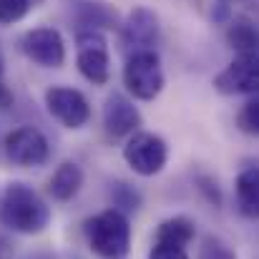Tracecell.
<instances>
[{
    "label": "cell",
    "mask_w": 259,
    "mask_h": 259,
    "mask_svg": "<svg viewBox=\"0 0 259 259\" xmlns=\"http://www.w3.org/2000/svg\"><path fill=\"white\" fill-rule=\"evenodd\" d=\"M164 68L156 51L131 53L123 66V86L139 101H154L164 91Z\"/></svg>",
    "instance_id": "3957f363"
},
{
    "label": "cell",
    "mask_w": 259,
    "mask_h": 259,
    "mask_svg": "<svg viewBox=\"0 0 259 259\" xmlns=\"http://www.w3.org/2000/svg\"><path fill=\"white\" fill-rule=\"evenodd\" d=\"M88 247L98 259H126L131 252L128 217L116 209H103L83 224Z\"/></svg>",
    "instance_id": "7a4b0ae2"
},
{
    "label": "cell",
    "mask_w": 259,
    "mask_h": 259,
    "mask_svg": "<svg viewBox=\"0 0 259 259\" xmlns=\"http://www.w3.org/2000/svg\"><path fill=\"white\" fill-rule=\"evenodd\" d=\"M194 222L189 217H171V219H164L156 229V237L154 242L159 244H174V247H189L194 242Z\"/></svg>",
    "instance_id": "9a60e30c"
},
{
    "label": "cell",
    "mask_w": 259,
    "mask_h": 259,
    "mask_svg": "<svg viewBox=\"0 0 259 259\" xmlns=\"http://www.w3.org/2000/svg\"><path fill=\"white\" fill-rule=\"evenodd\" d=\"M227 43L237 53H257L259 56V28L247 18H237L227 28Z\"/></svg>",
    "instance_id": "2e32d148"
},
{
    "label": "cell",
    "mask_w": 259,
    "mask_h": 259,
    "mask_svg": "<svg viewBox=\"0 0 259 259\" xmlns=\"http://www.w3.org/2000/svg\"><path fill=\"white\" fill-rule=\"evenodd\" d=\"M5 156L15 164V166H43L51 156V146H48V139L33 128V126H20V128H13L8 136H5Z\"/></svg>",
    "instance_id": "ba28073f"
},
{
    "label": "cell",
    "mask_w": 259,
    "mask_h": 259,
    "mask_svg": "<svg viewBox=\"0 0 259 259\" xmlns=\"http://www.w3.org/2000/svg\"><path fill=\"white\" fill-rule=\"evenodd\" d=\"M196 184H199V191H201V194H206V199H209V201H214V204H219V201H222L219 189H217V181H211L209 176H199V179H196Z\"/></svg>",
    "instance_id": "7402d4cb"
},
{
    "label": "cell",
    "mask_w": 259,
    "mask_h": 259,
    "mask_svg": "<svg viewBox=\"0 0 259 259\" xmlns=\"http://www.w3.org/2000/svg\"><path fill=\"white\" fill-rule=\"evenodd\" d=\"M159 35H161L159 18L146 5L134 8L128 13L126 23L121 25V43L128 51V56L141 53V51H154V46L159 43Z\"/></svg>",
    "instance_id": "30bf717a"
},
{
    "label": "cell",
    "mask_w": 259,
    "mask_h": 259,
    "mask_svg": "<svg viewBox=\"0 0 259 259\" xmlns=\"http://www.w3.org/2000/svg\"><path fill=\"white\" fill-rule=\"evenodd\" d=\"M0 224L15 234H40L51 224V206L33 186L13 181L0 199Z\"/></svg>",
    "instance_id": "6da1fadb"
},
{
    "label": "cell",
    "mask_w": 259,
    "mask_h": 259,
    "mask_svg": "<svg viewBox=\"0 0 259 259\" xmlns=\"http://www.w3.org/2000/svg\"><path fill=\"white\" fill-rule=\"evenodd\" d=\"M83 186V169L76 161H63L48 181V194L56 201H71Z\"/></svg>",
    "instance_id": "4fadbf2b"
},
{
    "label": "cell",
    "mask_w": 259,
    "mask_h": 259,
    "mask_svg": "<svg viewBox=\"0 0 259 259\" xmlns=\"http://www.w3.org/2000/svg\"><path fill=\"white\" fill-rule=\"evenodd\" d=\"M73 20H76L78 30H98V33L118 25L116 10H111L106 3H96V0H76Z\"/></svg>",
    "instance_id": "7c38bea8"
},
{
    "label": "cell",
    "mask_w": 259,
    "mask_h": 259,
    "mask_svg": "<svg viewBox=\"0 0 259 259\" xmlns=\"http://www.w3.org/2000/svg\"><path fill=\"white\" fill-rule=\"evenodd\" d=\"M18 48L28 61H33L40 68H61L66 63V40L61 30L51 25L25 30L18 38Z\"/></svg>",
    "instance_id": "5b68a950"
},
{
    "label": "cell",
    "mask_w": 259,
    "mask_h": 259,
    "mask_svg": "<svg viewBox=\"0 0 259 259\" xmlns=\"http://www.w3.org/2000/svg\"><path fill=\"white\" fill-rule=\"evenodd\" d=\"M141 126V113L134 106V101H128L121 93H113L106 98L103 106V128L108 136L113 139H123V136H134Z\"/></svg>",
    "instance_id": "8fae6325"
},
{
    "label": "cell",
    "mask_w": 259,
    "mask_h": 259,
    "mask_svg": "<svg viewBox=\"0 0 259 259\" xmlns=\"http://www.w3.org/2000/svg\"><path fill=\"white\" fill-rule=\"evenodd\" d=\"M196 259H237V254H234V249H232L224 239H219V237H206Z\"/></svg>",
    "instance_id": "ffe728a7"
},
{
    "label": "cell",
    "mask_w": 259,
    "mask_h": 259,
    "mask_svg": "<svg viewBox=\"0 0 259 259\" xmlns=\"http://www.w3.org/2000/svg\"><path fill=\"white\" fill-rule=\"evenodd\" d=\"M211 18H214V23H227V20L232 18V5H229V0H214Z\"/></svg>",
    "instance_id": "603a6c76"
},
{
    "label": "cell",
    "mask_w": 259,
    "mask_h": 259,
    "mask_svg": "<svg viewBox=\"0 0 259 259\" xmlns=\"http://www.w3.org/2000/svg\"><path fill=\"white\" fill-rule=\"evenodd\" d=\"M237 126H239V131H244V134L259 139V96L249 98V101L239 108V113H237Z\"/></svg>",
    "instance_id": "ac0fdd59"
},
{
    "label": "cell",
    "mask_w": 259,
    "mask_h": 259,
    "mask_svg": "<svg viewBox=\"0 0 259 259\" xmlns=\"http://www.w3.org/2000/svg\"><path fill=\"white\" fill-rule=\"evenodd\" d=\"M214 88L224 96H259V56L239 53L214 78Z\"/></svg>",
    "instance_id": "9c48e42d"
},
{
    "label": "cell",
    "mask_w": 259,
    "mask_h": 259,
    "mask_svg": "<svg viewBox=\"0 0 259 259\" xmlns=\"http://www.w3.org/2000/svg\"><path fill=\"white\" fill-rule=\"evenodd\" d=\"M237 206L244 217L259 219V166H247L234 184Z\"/></svg>",
    "instance_id": "5bb4252c"
},
{
    "label": "cell",
    "mask_w": 259,
    "mask_h": 259,
    "mask_svg": "<svg viewBox=\"0 0 259 259\" xmlns=\"http://www.w3.org/2000/svg\"><path fill=\"white\" fill-rule=\"evenodd\" d=\"M76 46H78L76 66L81 76L93 86H106L111 78V56H108L106 35L98 30H78Z\"/></svg>",
    "instance_id": "277c9868"
},
{
    "label": "cell",
    "mask_w": 259,
    "mask_h": 259,
    "mask_svg": "<svg viewBox=\"0 0 259 259\" xmlns=\"http://www.w3.org/2000/svg\"><path fill=\"white\" fill-rule=\"evenodd\" d=\"M149 259H189V252H186V247H174V244L154 242V247L149 252Z\"/></svg>",
    "instance_id": "44dd1931"
},
{
    "label": "cell",
    "mask_w": 259,
    "mask_h": 259,
    "mask_svg": "<svg viewBox=\"0 0 259 259\" xmlns=\"http://www.w3.org/2000/svg\"><path fill=\"white\" fill-rule=\"evenodd\" d=\"M30 3H33V8H35V5H40V3H43V0H30Z\"/></svg>",
    "instance_id": "d4e9b609"
},
{
    "label": "cell",
    "mask_w": 259,
    "mask_h": 259,
    "mask_svg": "<svg viewBox=\"0 0 259 259\" xmlns=\"http://www.w3.org/2000/svg\"><path fill=\"white\" fill-rule=\"evenodd\" d=\"M123 159L139 176H156L169 161V146L156 134L136 131L123 146Z\"/></svg>",
    "instance_id": "8992f818"
},
{
    "label": "cell",
    "mask_w": 259,
    "mask_h": 259,
    "mask_svg": "<svg viewBox=\"0 0 259 259\" xmlns=\"http://www.w3.org/2000/svg\"><path fill=\"white\" fill-rule=\"evenodd\" d=\"M46 108L48 113L63 123L66 128H83L91 121V103L88 98L71 86H51L46 91Z\"/></svg>",
    "instance_id": "52a82bcc"
},
{
    "label": "cell",
    "mask_w": 259,
    "mask_h": 259,
    "mask_svg": "<svg viewBox=\"0 0 259 259\" xmlns=\"http://www.w3.org/2000/svg\"><path fill=\"white\" fill-rule=\"evenodd\" d=\"M30 0H0V25H13L30 13Z\"/></svg>",
    "instance_id": "d6986e66"
},
{
    "label": "cell",
    "mask_w": 259,
    "mask_h": 259,
    "mask_svg": "<svg viewBox=\"0 0 259 259\" xmlns=\"http://www.w3.org/2000/svg\"><path fill=\"white\" fill-rule=\"evenodd\" d=\"M3 71H5V58H3V51H0V108H8L13 103V93L3 83Z\"/></svg>",
    "instance_id": "cb8c5ba5"
},
{
    "label": "cell",
    "mask_w": 259,
    "mask_h": 259,
    "mask_svg": "<svg viewBox=\"0 0 259 259\" xmlns=\"http://www.w3.org/2000/svg\"><path fill=\"white\" fill-rule=\"evenodd\" d=\"M111 199H113V206H111V209H116V211H121V214H131V211H136V209L141 206V194H139L134 186L123 184V181L113 184Z\"/></svg>",
    "instance_id": "e0dca14e"
}]
</instances>
